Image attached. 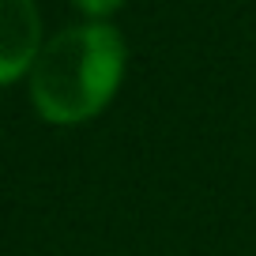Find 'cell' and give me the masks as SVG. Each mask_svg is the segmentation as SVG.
Segmentation results:
<instances>
[{
	"label": "cell",
	"instance_id": "2",
	"mask_svg": "<svg viewBox=\"0 0 256 256\" xmlns=\"http://www.w3.org/2000/svg\"><path fill=\"white\" fill-rule=\"evenodd\" d=\"M42 53V16L34 0H0V87L30 76Z\"/></svg>",
	"mask_w": 256,
	"mask_h": 256
},
{
	"label": "cell",
	"instance_id": "1",
	"mask_svg": "<svg viewBox=\"0 0 256 256\" xmlns=\"http://www.w3.org/2000/svg\"><path fill=\"white\" fill-rule=\"evenodd\" d=\"M128 49L117 26L80 23L53 34L30 68V102L49 124H83L113 102Z\"/></svg>",
	"mask_w": 256,
	"mask_h": 256
},
{
	"label": "cell",
	"instance_id": "3",
	"mask_svg": "<svg viewBox=\"0 0 256 256\" xmlns=\"http://www.w3.org/2000/svg\"><path fill=\"white\" fill-rule=\"evenodd\" d=\"M72 4L83 12V16H90L94 23H106V16H113L124 0H72Z\"/></svg>",
	"mask_w": 256,
	"mask_h": 256
}]
</instances>
